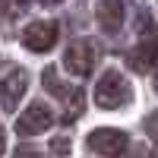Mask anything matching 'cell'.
Returning <instances> with one entry per match:
<instances>
[{"label": "cell", "instance_id": "14", "mask_svg": "<svg viewBox=\"0 0 158 158\" xmlns=\"http://www.w3.org/2000/svg\"><path fill=\"white\" fill-rule=\"evenodd\" d=\"M3 149H6V136H3V127H0V155H3Z\"/></svg>", "mask_w": 158, "mask_h": 158}, {"label": "cell", "instance_id": "4", "mask_svg": "<svg viewBox=\"0 0 158 158\" xmlns=\"http://www.w3.org/2000/svg\"><path fill=\"white\" fill-rule=\"evenodd\" d=\"M25 85H29V73L22 67H10L3 76H0V108L13 111L25 95Z\"/></svg>", "mask_w": 158, "mask_h": 158}, {"label": "cell", "instance_id": "13", "mask_svg": "<svg viewBox=\"0 0 158 158\" xmlns=\"http://www.w3.org/2000/svg\"><path fill=\"white\" fill-rule=\"evenodd\" d=\"M3 3H6V10H10V13H13V10H16V13H22L25 0H3Z\"/></svg>", "mask_w": 158, "mask_h": 158}, {"label": "cell", "instance_id": "10", "mask_svg": "<svg viewBox=\"0 0 158 158\" xmlns=\"http://www.w3.org/2000/svg\"><path fill=\"white\" fill-rule=\"evenodd\" d=\"M146 133H149V136L158 142V111H152V114L146 117Z\"/></svg>", "mask_w": 158, "mask_h": 158}, {"label": "cell", "instance_id": "6", "mask_svg": "<svg viewBox=\"0 0 158 158\" xmlns=\"http://www.w3.org/2000/svg\"><path fill=\"white\" fill-rule=\"evenodd\" d=\"M22 44L35 51V54H48L51 48L57 44V25L51 19H38V22H29L22 32Z\"/></svg>", "mask_w": 158, "mask_h": 158}, {"label": "cell", "instance_id": "7", "mask_svg": "<svg viewBox=\"0 0 158 158\" xmlns=\"http://www.w3.org/2000/svg\"><path fill=\"white\" fill-rule=\"evenodd\" d=\"M95 19H98L104 35H117L123 25V0H98Z\"/></svg>", "mask_w": 158, "mask_h": 158}, {"label": "cell", "instance_id": "16", "mask_svg": "<svg viewBox=\"0 0 158 158\" xmlns=\"http://www.w3.org/2000/svg\"><path fill=\"white\" fill-rule=\"evenodd\" d=\"M152 85H155V92H158V70H155V79H152Z\"/></svg>", "mask_w": 158, "mask_h": 158}, {"label": "cell", "instance_id": "15", "mask_svg": "<svg viewBox=\"0 0 158 158\" xmlns=\"http://www.w3.org/2000/svg\"><path fill=\"white\" fill-rule=\"evenodd\" d=\"M38 3H44V6H57L60 0H38Z\"/></svg>", "mask_w": 158, "mask_h": 158}, {"label": "cell", "instance_id": "8", "mask_svg": "<svg viewBox=\"0 0 158 158\" xmlns=\"http://www.w3.org/2000/svg\"><path fill=\"white\" fill-rule=\"evenodd\" d=\"M130 63H133V70H139V73L155 70V67H158V38L139 41V44H136V51L130 54Z\"/></svg>", "mask_w": 158, "mask_h": 158}, {"label": "cell", "instance_id": "5", "mask_svg": "<svg viewBox=\"0 0 158 158\" xmlns=\"http://www.w3.org/2000/svg\"><path fill=\"white\" fill-rule=\"evenodd\" d=\"M51 127H54V114H51V108L44 101H32L16 120V130L22 136H38L44 130H51Z\"/></svg>", "mask_w": 158, "mask_h": 158}, {"label": "cell", "instance_id": "2", "mask_svg": "<svg viewBox=\"0 0 158 158\" xmlns=\"http://www.w3.org/2000/svg\"><path fill=\"white\" fill-rule=\"evenodd\" d=\"M89 149L101 155V158H120L130 149V139L123 130H111V127H101V130H92L89 133Z\"/></svg>", "mask_w": 158, "mask_h": 158}, {"label": "cell", "instance_id": "1", "mask_svg": "<svg viewBox=\"0 0 158 158\" xmlns=\"http://www.w3.org/2000/svg\"><path fill=\"white\" fill-rule=\"evenodd\" d=\"M133 98V85H130V79L120 73V70H108L98 85H95V104L104 111H117L123 108V104Z\"/></svg>", "mask_w": 158, "mask_h": 158}, {"label": "cell", "instance_id": "12", "mask_svg": "<svg viewBox=\"0 0 158 158\" xmlns=\"http://www.w3.org/2000/svg\"><path fill=\"white\" fill-rule=\"evenodd\" d=\"M120 158H152V155H149V149H127Z\"/></svg>", "mask_w": 158, "mask_h": 158}, {"label": "cell", "instance_id": "3", "mask_svg": "<svg viewBox=\"0 0 158 158\" xmlns=\"http://www.w3.org/2000/svg\"><path fill=\"white\" fill-rule=\"evenodd\" d=\"M95 60H98V51H95V44L89 38H79V41H73L63 51V67L73 76H89L95 70Z\"/></svg>", "mask_w": 158, "mask_h": 158}, {"label": "cell", "instance_id": "11", "mask_svg": "<svg viewBox=\"0 0 158 158\" xmlns=\"http://www.w3.org/2000/svg\"><path fill=\"white\" fill-rule=\"evenodd\" d=\"M13 158H41V152L32 149V146H19L16 152H13Z\"/></svg>", "mask_w": 158, "mask_h": 158}, {"label": "cell", "instance_id": "9", "mask_svg": "<svg viewBox=\"0 0 158 158\" xmlns=\"http://www.w3.org/2000/svg\"><path fill=\"white\" fill-rule=\"evenodd\" d=\"M51 152H54V158H67V155H70V139L57 136L54 142H51Z\"/></svg>", "mask_w": 158, "mask_h": 158}]
</instances>
